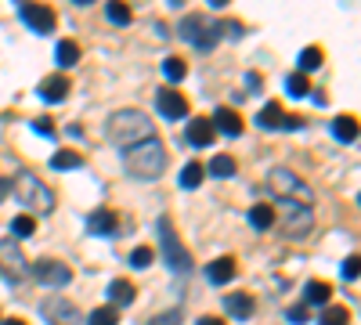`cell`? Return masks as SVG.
I'll list each match as a JSON object with an SVG mask.
<instances>
[{
  "label": "cell",
  "mask_w": 361,
  "mask_h": 325,
  "mask_svg": "<svg viewBox=\"0 0 361 325\" xmlns=\"http://www.w3.org/2000/svg\"><path fill=\"white\" fill-rule=\"evenodd\" d=\"M0 325H29V321H22V318H0Z\"/></svg>",
  "instance_id": "cell-44"
},
{
  "label": "cell",
  "mask_w": 361,
  "mask_h": 325,
  "mask_svg": "<svg viewBox=\"0 0 361 325\" xmlns=\"http://www.w3.org/2000/svg\"><path fill=\"white\" fill-rule=\"evenodd\" d=\"M311 224H314L311 206L296 202V199L282 202V228H286V235H289V239H304V235L311 231Z\"/></svg>",
  "instance_id": "cell-7"
},
{
  "label": "cell",
  "mask_w": 361,
  "mask_h": 325,
  "mask_svg": "<svg viewBox=\"0 0 361 325\" xmlns=\"http://www.w3.org/2000/svg\"><path fill=\"white\" fill-rule=\"evenodd\" d=\"M15 192H18V199H22L25 206H33L37 214H51V210H54L51 188L40 181V177H33V173H18V177H15Z\"/></svg>",
  "instance_id": "cell-5"
},
{
  "label": "cell",
  "mask_w": 361,
  "mask_h": 325,
  "mask_svg": "<svg viewBox=\"0 0 361 325\" xmlns=\"http://www.w3.org/2000/svg\"><path fill=\"white\" fill-rule=\"evenodd\" d=\"M333 134H336V141H354L357 137V120H354V116H336V120H333Z\"/></svg>",
  "instance_id": "cell-23"
},
{
  "label": "cell",
  "mask_w": 361,
  "mask_h": 325,
  "mask_svg": "<svg viewBox=\"0 0 361 325\" xmlns=\"http://www.w3.org/2000/svg\"><path fill=\"white\" fill-rule=\"evenodd\" d=\"M177 37L188 40V44L199 47V51H214V44H217L214 25L202 22V15H185V18H180V22H177Z\"/></svg>",
  "instance_id": "cell-6"
},
{
  "label": "cell",
  "mask_w": 361,
  "mask_h": 325,
  "mask_svg": "<svg viewBox=\"0 0 361 325\" xmlns=\"http://www.w3.org/2000/svg\"><path fill=\"white\" fill-rule=\"evenodd\" d=\"M329 297H333V286L311 278L304 286V307H329Z\"/></svg>",
  "instance_id": "cell-17"
},
{
  "label": "cell",
  "mask_w": 361,
  "mask_h": 325,
  "mask_svg": "<svg viewBox=\"0 0 361 325\" xmlns=\"http://www.w3.org/2000/svg\"><path fill=\"white\" fill-rule=\"evenodd\" d=\"M246 83H250V87H253V91H257V87H260V83H264V80H260V76H257V73H250V76H246Z\"/></svg>",
  "instance_id": "cell-43"
},
{
  "label": "cell",
  "mask_w": 361,
  "mask_h": 325,
  "mask_svg": "<svg viewBox=\"0 0 361 325\" xmlns=\"http://www.w3.org/2000/svg\"><path fill=\"white\" fill-rule=\"evenodd\" d=\"M119 321V311L116 307H98L87 314V325H116Z\"/></svg>",
  "instance_id": "cell-35"
},
{
  "label": "cell",
  "mask_w": 361,
  "mask_h": 325,
  "mask_svg": "<svg viewBox=\"0 0 361 325\" xmlns=\"http://www.w3.org/2000/svg\"><path fill=\"white\" fill-rule=\"evenodd\" d=\"M152 325H180V311H166V314H159Z\"/></svg>",
  "instance_id": "cell-39"
},
{
  "label": "cell",
  "mask_w": 361,
  "mask_h": 325,
  "mask_svg": "<svg viewBox=\"0 0 361 325\" xmlns=\"http://www.w3.org/2000/svg\"><path fill=\"white\" fill-rule=\"evenodd\" d=\"M134 297H137V289L127 282V278H116L112 286H109V307H127V304H134Z\"/></svg>",
  "instance_id": "cell-19"
},
{
  "label": "cell",
  "mask_w": 361,
  "mask_h": 325,
  "mask_svg": "<svg viewBox=\"0 0 361 325\" xmlns=\"http://www.w3.org/2000/svg\"><path fill=\"white\" fill-rule=\"evenodd\" d=\"M69 91H73V83H69V76H62V73H54V76H47V80L40 83V98H44L47 105L66 102V98H69Z\"/></svg>",
  "instance_id": "cell-13"
},
{
  "label": "cell",
  "mask_w": 361,
  "mask_h": 325,
  "mask_svg": "<svg viewBox=\"0 0 361 325\" xmlns=\"http://www.w3.org/2000/svg\"><path fill=\"white\" fill-rule=\"evenodd\" d=\"M18 15H22V22L33 29V33H51L54 29V11L47 4H22Z\"/></svg>",
  "instance_id": "cell-10"
},
{
  "label": "cell",
  "mask_w": 361,
  "mask_h": 325,
  "mask_svg": "<svg viewBox=\"0 0 361 325\" xmlns=\"http://www.w3.org/2000/svg\"><path fill=\"white\" fill-rule=\"evenodd\" d=\"M185 73H188L185 58H166V62H163V76H166L170 83H180V80H185Z\"/></svg>",
  "instance_id": "cell-30"
},
{
  "label": "cell",
  "mask_w": 361,
  "mask_h": 325,
  "mask_svg": "<svg viewBox=\"0 0 361 325\" xmlns=\"http://www.w3.org/2000/svg\"><path fill=\"white\" fill-rule=\"evenodd\" d=\"M340 271H343V278H347V282H354V278H357V253H350V257L343 260V268H340Z\"/></svg>",
  "instance_id": "cell-37"
},
{
  "label": "cell",
  "mask_w": 361,
  "mask_h": 325,
  "mask_svg": "<svg viewBox=\"0 0 361 325\" xmlns=\"http://www.w3.org/2000/svg\"><path fill=\"white\" fill-rule=\"evenodd\" d=\"M44 314H47V318H69L73 325H80V314H76L66 300H44Z\"/></svg>",
  "instance_id": "cell-25"
},
{
  "label": "cell",
  "mask_w": 361,
  "mask_h": 325,
  "mask_svg": "<svg viewBox=\"0 0 361 325\" xmlns=\"http://www.w3.org/2000/svg\"><path fill=\"white\" fill-rule=\"evenodd\" d=\"M214 137H217V130H214V123H209V120H192L188 123V141L195 145V149H209Z\"/></svg>",
  "instance_id": "cell-18"
},
{
  "label": "cell",
  "mask_w": 361,
  "mask_h": 325,
  "mask_svg": "<svg viewBox=\"0 0 361 325\" xmlns=\"http://www.w3.org/2000/svg\"><path fill=\"white\" fill-rule=\"evenodd\" d=\"M282 120H286V112H282L279 102H267V105L260 109V116H257L260 130H282Z\"/></svg>",
  "instance_id": "cell-20"
},
{
  "label": "cell",
  "mask_w": 361,
  "mask_h": 325,
  "mask_svg": "<svg viewBox=\"0 0 361 325\" xmlns=\"http://www.w3.org/2000/svg\"><path fill=\"white\" fill-rule=\"evenodd\" d=\"M235 170H238V163L231 156H214L206 166V173H214V177H235Z\"/></svg>",
  "instance_id": "cell-27"
},
{
  "label": "cell",
  "mask_w": 361,
  "mask_h": 325,
  "mask_svg": "<svg viewBox=\"0 0 361 325\" xmlns=\"http://www.w3.org/2000/svg\"><path fill=\"white\" fill-rule=\"evenodd\" d=\"M286 318H289L293 325H304V321H307V307H304V304H296V307H289Z\"/></svg>",
  "instance_id": "cell-38"
},
{
  "label": "cell",
  "mask_w": 361,
  "mask_h": 325,
  "mask_svg": "<svg viewBox=\"0 0 361 325\" xmlns=\"http://www.w3.org/2000/svg\"><path fill=\"white\" fill-rule=\"evenodd\" d=\"M250 224L257 228V231H264V228H271V224H275V210H271V206H253V210H250Z\"/></svg>",
  "instance_id": "cell-28"
},
{
  "label": "cell",
  "mask_w": 361,
  "mask_h": 325,
  "mask_svg": "<svg viewBox=\"0 0 361 325\" xmlns=\"http://www.w3.org/2000/svg\"><path fill=\"white\" fill-rule=\"evenodd\" d=\"M76 166H83V156L73 152V149H62V152L51 156V170H76Z\"/></svg>",
  "instance_id": "cell-24"
},
{
  "label": "cell",
  "mask_w": 361,
  "mask_h": 325,
  "mask_svg": "<svg viewBox=\"0 0 361 325\" xmlns=\"http://www.w3.org/2000/svg\"><path fill=\"white\" fill-rule=\"evenodd\" d=\"M235 275H238V264H235L231 257H217V260L206 268V278L214 282V286H228Z\"/></svg>",
  "instance_id": "cell-15"
},
{
  "label": "cell",
  "mask_w": 361,
  "mask_h": 325,
  "mask_svg": "<svg viewBox=\"0 0 361 325\" xmlns=\"http://www.w3.org/2000/svg\"><path fill=\"white\" fill-rule=\"evenodd\" d=\"M267 192L275 195V199H282V202H289V199L296 195V202L311 206V188L300 181L293 170H286V166H275V170L267 173Z\"/></svg>",
  "instance_id": "cell-3"
},
{
  "label": "cell",
  "mask_w": 361,
  "mask_h": 325,
  "mask_svg": "<svg viewBox=\"0 0 361 325\" xmlns=\"http://www.w3.org/2000/svg\"><path fill=\"white\" fill-rule=\"evenodd\" d=\"M286 91H289L293 98H304V94L311 91V80H307L304 73H293V76L286 80Z\"/></svg>",
  "instance_id": "cell-34"
},
{
  "label": "cell",
  "mask_w": 361,
  "mask_h": 325,
  "mask_svg": "<svg viewBox=\"0 0 361 325\" xmlns=\"http://www.w3.org/2000/svg\"><path fill=\"white\" fill-rule=\"evenodd\" d=\"M318 325H350V311L347 307H325Z\"/></svg>",
  "instance_id": "cell-31"
},
{
  "label": "cell",
  "mask_w": 361,
  "mask_h": 325,
  "mask_svg": "<svg viewBox=\"0 0 361 325\" xmlns=\"http://www.w3.org/2000/svg\"><path fill=\"white\" fill-rule=\"evenodd\" d=\"M156 109L166 116V120H185L188 116V102L180 91H173V87H163V91L156 94Z\"/></svg>",
  "instance_id": "cell-11"
},
{
  "label": "cell",
  "mask_w": 361,
  "mask_h": 325,
  "mask_svg": "<svg viewBox=\"0 0 361 325\" xmlns=\"http://www.w3.org/2000/svg\"><path fill=\"white\" fill-rule=\"evenodd\" d=\"M105 15H109L112 25H130V18H134L130 8H127V4H119V0H112V4L105 8Z\"/></svg>",
  "instance_id": "cell-32"
},
{
  "label": "cell",
  "mask_w": 361,
  "mask_h": 325,
  "mask_svg": "<svg viewBox=\"0 0 361 325\" xmlns=\"http://www.w3.org/2000/svg\"><path fill=\"white\" fill-rule=\"evenodd\" d=\"M8 192H11V185H8V181H0V199H4Z\"/></svg>",
  "instance_id": "cell-45"
},
{
  "label": "cell",
  "mask_w": 361,
  "mask_h": 325,
  "mask_svg": "<svg viewBox=\"0 0 361 325\" xmlns=\"http://www.w3.org/2000/svg\"><path fill=\"white\" fill-rule=\"evenodd\" d=\"M296 62H300V73H314V69H322V62H325V54H322V47H304V51H300V58H296Z\"/></svg>",
  "instance_id": "cell-22"
},
{
  "label": "cell",
  "mask_w": 361,
  "mask_h": 325,
  "mask_svg": "<svg viewBox=\"0 0 361 325\" xmlns=\"http://www.w3.org/2000/svg\"><path fill=\"white\" fill-rule=\"evenodd\" d=\"M123 166L137 177V181H156V177L166 170V149L159 137H148L134 149H123Z\"/></svg>",
  "instance_id": "cell-2"
},
{
  "label": "cell",
  "mask_w": 361,
  "mask_h": 325,
  "mask_svg": "<svg viewBox=\"0 0 361 325\" xmlns=\"http://www.w3.org/2000/svg\"><path fill=\"white\" fill-rule=\"evenodd\" d=\"M199 325H224L221 318H214V314H206V318H199Z\"/></svg>",
  "instance_id": "cell-42"
},
{
  "label": "cell",
  "mask_w": 361,
  "mask_h": 325,
  "mask_svg": "<svg viewBox=\"0 0 361 325\" xmlns=\"http://www.w3.org/2000/svg\"><path fill=\"white\" fill-rule=\"evenodd\" d=\"M116 228H119V217L109 210V206H98V210H90V217H87V231L90 235H116Z\"/></svg>",
  "instance_id": "cell-12"
},
{
  "label": "cell",
  "mask_w": 361,
  "mask_h": 325,
  "mask_svg": "<svg viewBox=\"0 0 361 325\" xmlns=\"http://www.w3.org/2000/svg\"><path fill=\"white\" fill-rule=\"evenodd\" d=\"M109 137L119 145V149H134V145L156 137V127L141 109H119L109 120Z\"/></svg>",
  "instance_id": "cell-1"
},
{
  "label": "cell",
  "mask_w": 361,
  "mask_h": 325,
  "mask_svg": "<svg viewBox=\"0 0 361 325\" xmlns=\"http://www.w3.org/2000/svg\"><path fill=\"white\" fill-rule=\"evenodd\" d=\"M224 307H228V314L238 318V321H250L253 311H257V304H253L250 293H231V297H224Z\"/></svg>",
  "instance_id": "cell-16"
},
{
  "label": "cell",
  "mask_w": 361,
  "mask_h": 325,
  "mask_svg": "<svg viewBox=\"0 0 361 325\" xmlns=\"http://www.w3.org/2000/svg\"><path fill=\"white\" fill-rule=\"evenodd\" d=\"M11 231H15V239H29V235L37 231V217H33V214H18V217L11 221Z\"/></svg>",
  "instance_id": "cell-29"
},
{
  "label": "cell",
  "mask_w": 361,
  "mask_h": 325,
  "mask_svg": "<svg viewBox=\"0 0 361 325\" xmlns=\"http://www.w3.org/2000/svg\"><path fill=\"white\" fill-rule=\"evenodd\" d=\"M282 130H304V116H286Z\"/></svg>",
  "instance_id": "cell-40"
},
{
  "label": "cell",
  "mask_w": 361,
  "mask_h": 325,
  "mask_svg": "<svg viewBox=\"0 0 361 325\" xmlns=\"http://www.w3.org/2000/svg\"><path fill=\"white\" fill-rule=\"evenodd\" d=\"M152 260H156V250L152 246H137L134 253H130V264L137 271H145V268H152Z\"/></svg>",
  "instance_id": "cell-36"
},
{
  "label": "cell",
  "mask_w": 361,
  "mask_h": 325,
  "mask_svg": "<svg viewBox=\"0 0 361 325\" xmlns=\"http://www.w3.org/2000/svg\"><path fill=\"white\" fill-rule=\"evenodd\" d=\"M202 177H206V166H202V163H188L185 170H180V188H188V192L199 188Z\"/></svg>",
  "instance_id": "cell-26"
},
{
  "label": "cell",
  "mask_w": 361,
  "mask_h": 325,
  "mask_svg": "<svg viewBox=\"0 0 361 325\" xmlns=\"http://www.w3.org/2000/svg\"><path fill=\"white\" fill-rule=\"evenodd\" d=\"M54 58H58V66H62V69H73V66L80 62V44H76V40H58Z\"/></svg>",
  "instance_id": "cell-21"
},
{
  "label": "cell",
  "mask_w": 361,
  "mask_h": 325,
  "mask_svg": "<svg viewBox=\"0 0 361 325\" xmlns=\"http://www.w3.org/2000/svg\"><path fill=\"white\" fill-rule=\"evenodd\" d=\"M0 275H4V278H11V282H22V278L29 275V264H25V257L18 253L15 239L0 243Z\"/></svg>",
  "instance_id": "cell-9"
},
{
  "label": "cell",
  "mask_w": 361,
  "mask_h": 325,
  "mask_svg": "<svg viewBox=\"0 0 361 325\" xmlns=\"http://www.w3.org/2000/svg\"><path fill=\"white\" fill-rule=\"evenodd\" d=\"M159 246H163V257L170 264V271H177V275H188L192 271V253L180 246L170 217H159Z\"/></svg>",
  "instance_id": "cell-4"
},
{
  "label": "cell",
  "mask_w": 361,
  "mask_h": 325,
  "mask_svg": "<svg viewBox=\"0 0 361 325\" xmlns=\"http://www.w3.org/2000/svg\"><path fill=\"white\" fill-rule=\"evenodd\" d=\"M33 130H37V134H47V137L54 134V127H51V123L44 120V116H40V120H33Z\"/></svg>",
  "instance_id": "cell-41"
},
{
  "label": "cell",
  "mask_w": 361,
  "mask_h": 325,
  "mask_svg": "<svg viewBox=\"0 0 361 325\" xmlns=\"http://www.w3.org/2000/svg\"><path fill=\"white\" fill-rule=\"evenodd\" d=\"M214 29H217V40L221 37H231V40H238V37H243V22H235V18H221V22H214Z\"/></svg>",
  "instance_id": "cell-33"
},
{
  "label": "cell",
  "mask_w": 361,
  "mask_h": 325,
  "mask_svg": "<svg viewBox=\"0 0 361 325\" xmlns=\"http://www.w3.org/2000/svg\"><path fill=\"white\" fill-rule=\"evenodd\" d=\"M33 278H37L40 286H47V289H66V286H69V278H73V271L66 268L62 260L44 257V260H37V264H33Z\"/></svg>",
  "instance_id": "cell-8"
},
{
  "label": "cell",
  "mask_w": 361,
  "mask_h": 325,
  "mask_svg": "<svg viewBox=\"0 0 361 325\" xmlns=\"http://www.w3.org/2000/svg\"><path fill=\"white\" fill-rule=\"evenodd\" d=\"M209 123H214V130H221V134H228V137H238V134H243V120H238V112L228 109V105H221Z\"/></svg>",
  "instance_id": "cell-14"
}]
</instances>
